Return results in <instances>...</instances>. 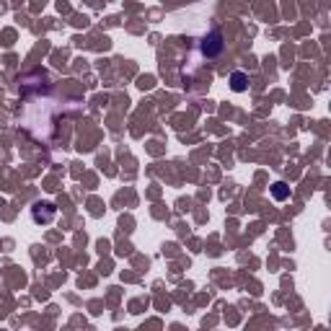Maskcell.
I'll return each mask as SVG.
<instances>
[{"mask_svg":"<svg viewBox=\"0 0 331 331\" xmlns=\"http://www.w3.org/2000/svg\"><path fill=\"white\" fill-rule=\"evenodd\" d=\"M230 88L236 94H244L246 88H248V78H246V72H233L230 75Z\"/></svg>","mask_w":331,"mask_h":331,"instance_id":"3957f363","label":"cell"},{"mask_svg":"<svg viewBox=\"0 0 331 331\" xmlns=\"http://www.w3.org/2000/svg\"><path fill=\"white\" fill-rule=\"evenodd\" d=\"M225 47V42H222V34L218 32V28H212L204 39H202V54L204 57H218Z\"/></svg>","mask_w":331,"mask_h":331,"instance_id":"6da1fadb","label":"cell"},{"mask_svg":"<svg viewBox=\"0 0 331 331\" xmlns=\"http://www.w3.org/2000/svg\"><path fill=\"white\" fill-rule=\"evenodd\" d=\"M54 212H57V210H54L52 202H36L34 210H32V218H34V222H52Z\"/></svg>","mask_w":331,"mask_h":331,"instance_id":"7a4b0ae2","label":"cell"},{"mask_svg":"<svg viewBox=\"0 0 331 331\" xmlns=\"http://www.w3.org/2000/svg\"><path fill=\"white\" fill-rule=\"evenodd\" d=\"M272 197H274L277 202H284V200L290 197V186L284 184V182H277V184L272 186Z\"/></svg>","mask_w":331,"mask_h":331,"instance_id":"277c9868","label":"cell"}]
</instances>
